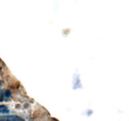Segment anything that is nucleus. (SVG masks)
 Returning <instances> with one entry per match:
<instances>
[{
    "mask_svg": "<svg viewBox=\"0 0 129 121\" xmlns=\"http://www.w3.org/2000/svg\"><path fill=\"white\" fill-rule=\"evenodd\" d=\"M0 121H25L23 118L18 115L0 116Z\"/></svg>",
    "mask_w": 129,
    "mask_h": 121,
    "instance_id": "f257e3e1",
    "label": "nucleus"
},
{
    "mask_svg": "<svg viewBox=\"0 0 129 121\" xmlns=\"http://www.w3.org/2000/svg\"><path fill=\"white\" fill-rule=\"evenodd\" d=\"M9 113V109L5 105H0V113Z\"/></svg>",
    "mask_w": 129,
    "mask_h": 121,
    "instance_id": "f03ea898",
    "label": "nucleus"
},
{
    "mask_svg": "<svg viewBox=\"0 0 129 121\" xmlns=\"http://www.w3.org/2000/svg\"><path fill=\"white\" fill-rule=\"evenodd\" d=\"M5 96L6 97H7V98H9V97L11 96V92H10V91L6 90V92H5Z\"/></svg>",
    "mask_w": 129,
    "mask_h": 121,
    "instance_id": "7ed1b4c3",
    "label": "nucleus"
},
{
    "mask_svg": "<svg viewBox=\"0 0 129 121\" xmlns=\"http://www.w3.org/2000/svg\"><path fill=\"white\" fill-rule=\"evenodd\" d=\"M1 81H0V87H1Z\"/></svg>",
    "mask_w": 129,
    "mask_h": 121,
    "instance_id": "20e7f679",
    "label": "nucleus"
}]
</instances>
